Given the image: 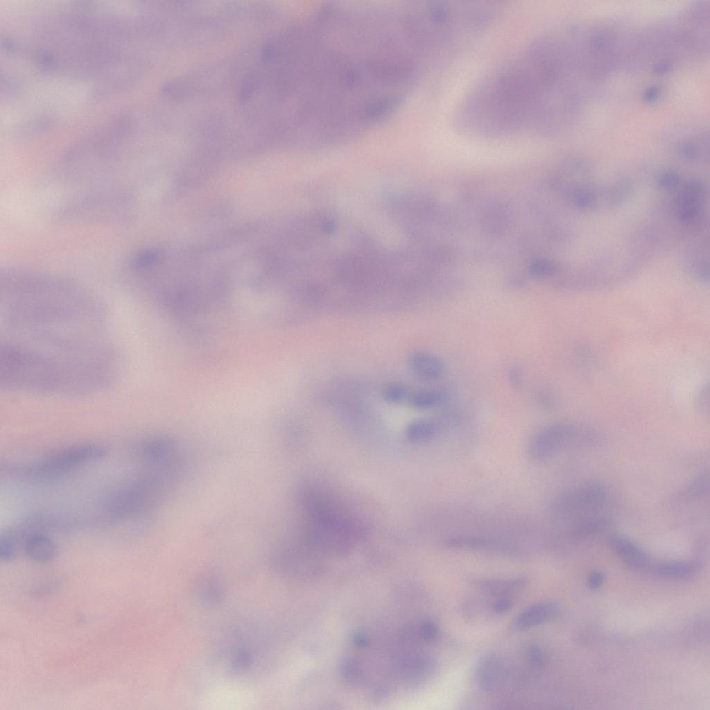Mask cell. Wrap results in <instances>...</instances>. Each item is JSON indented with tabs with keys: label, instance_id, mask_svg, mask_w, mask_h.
<instances>
[{
	"label": "cell",
	"instance_id": "1",
	"mask_svg": "<svg viewBox=\"0 0 710 710\" xmlns=\"http://www.w3.org/2000/svg\"><path fill=\"white\" fill-rule=\"evenodd\" d=\"M1 288L7 322L17 333L58 350L92 345L98 314L91 297L76 284L53 275L6 270Z\"/></svg>",
	"mask_w": 710,
	"mask_h": 710
},
{
	"label": "cell",
	"instance_id": "2",
	"mask_svg": "<svg viewBox=\"0 0 710 710\" xmlns=\"http://www.w3.org/2000/svg\"><path fill=\"white\" fill-rule=\"evenodd\" d=\"M1 355V383L6 387L78 392L93 389L107 378L103 363L92 353L56 354L6 343Z\"/></svg>",
	"mask_w": 710,
	"mask_h": 710
},
{
	"label": "cell",
	"instance_id": "3",
	"mask_svg": "<svg viewBox=\"0 0 710 710\" xmlns=\"http://www.w3.org/2000/svg\"><path fill=\"white\" fill-rule=\"evenodd\" d=\"M174 484L163 474L146 471L138 478L112 492L105 502V512L114 520L145 512L159 504Z\"/></svg>",
	"mask_w": 710,
	"mask_h": 710
},
{
	"label": "cell",
	"instance_id": "4",
	"mask_svg": "<svg viewBox=\"0 0 710 710\" xmlns=\"http://www.w3.org/2000/svg\"><path fill=\"white\" fill-rule=\"evenodd\" d=\"M107 449L93 442L76 443L55 449L35 462L38 474L44 480L61 478L93 461L105 457Z\"/></svg>",
	"mask_w": 710,
	"mask_h": 710
},
{
	"label": "cell",
	"instance_id": "5",
	"mask_svg": "<svg viewBox=\"0 0 710 710\" xmlns=\"http://www.w3.org/2000/svg\"><path fill=\"white\" fill-rule=\"evenodd\" d=\"M607 497V491L601 483L584 481L557 496L553 503V512L571 523L602 512Z\"/></svg>",
	"mask_w": 710,
	"mask_h": 710
},
{
	"label": "cell",
	"instance_id": "6",
	"mask_svg": "<svg viewBox=\"0 0 710 710\" xmlns=\"http://www.w3.org/2000/svg\"><path fill=\"white\" fill-rule=\"evenodd\" d=\"M132 452L146 469H162L183 466L180 445L168 436L145 438L135 445Z\"/></svg>",
	"mask_w": 710,
	"mask_h": 710
},
{
	"label": "cell",
	"instance_id": "7",
	"mask_svg": "<svg viewBox=\"0 0 710 710\" xmlns=\"http://www.w3.org/2000/svg\"><path fill=\"white\" fill-rule=\"evenodd\" d=\"M578 433L571 424L557 423L546 426L535 433L526 445L527 456L534 462H542L556 453Z\"/></svg>",
	"mask_w": 710,
	"mask_h": 710
},
{
	"label": "cell",
	"instance_id": "8",
	"mask_svg": "<svg viewBox=\"0 0 710 710\" xmlns=\"http://www.w3.org/2000/svg\"><path fill=\"white\" fill-rule=\"evenodd\" d=\"M445 547L458 550L490 552L503 555H514L518 549L513 544L488 537L461 535L446 538Z\"/></svg>",
	"mask_w": 710,
	"mask_h": 710
},
{
	"label": "cell",
	"instance_id": "9",
	"mask_svg": "<svg viewBox=\"0 0 710 710\" xmlns=\"http://www.w3.org/2000/svg\"><path fill=\"white\" fill-rule=\"evenodd\" d=\"M560 614V607L553 603L544 602L532 605L523 610L517 618L514 627L525 631L556 618Z\"/></svg>",
	"mask_w": 710,
	"mask_h": 710
},
{
	"label": "cell",
	"instance_id": "10",
	"mask_svg": "<svg viewBox=\"0 0 710 710\" xmlns=\"http://www.w3.org/2000/svg\"><path fill=\"white\" fill-rule=\"evenodd\" d=\"M611 548L624 563L633 569H643L648 564V558L644 551L627 537L611 534L607 537Z\"/></svg>",
	"mask_w": 710,
	"mask_h": 710
},
{
	"label": "cell",
	"instance_id": "11",
	"mask_svg": "<svg viewBox=\"0 0 710 710\" xmlns=\"http://www.w3.org/2000/svg\"><path fill=\"white\" fill-rule=\"evenodd\" d=\"M408 365L416 376L426 381L440 378L445 370L443 361L438 356L423 351L413 353L409 357Z\"/></svg>",
	"mask_w": 710,
	"mask_h": 710
},
{
	"label": "cell",
	"instance_id": "12",
	"mask_svg": "<svg viewBox=\"0 0 710 710\" xmlns=\"http://www.w3.org/2000/svg\"><path fill=\"white\" fill-rule=\"evenodd\" d=\"M679 195L677 202L679 218L685 223L693 221L701 209L704 187L698 181L689 182Z\"/></svg>",
	"mask_w": 710,
	"mask_h": 710
},
{
	"label": "cell",
	"instance_id": "13",
	"mask_svg": "<svg viewBox=\"0 0 710 710\" xmlns=\"http://www.w3.org/2000/svg\"><path fill=\"white\" fill-rule=\"evenodd\" d=\"M504 674L502 661L494 655H487L481 659L476 671L479 686L486 692L496 689L503 679Z\"/></svg>",
	"mask_w": 710,
	"mask_h": 710
},
{
	"label": "cell",
	"instance_id": "14",
	"mask_svg": "<svg viewBox=\"0 0 710 710\" xmlns=\"http://www.w3.org/2000/svg\"><path fill=\"white\" fill-rule=\"evenodd\" d=\"M611 524L612 519L600 512L570 523L568 533L572 539L581 540L602 532Z\"/></svg>",
	"mask_w": 710,
	"mask_h": 710
},
{
	"label": "cell",
	"instance_id": "15",
	"mask_svg": "<svg viewBox=\"0 0 710 710\" xmlns=\"http://www.w3.org/2000/svg\"><path fill=\"white\" fill-rule=\"evenodd\" d=\"M23 549L31 560L37 562L51 561L57 552L55 542L46 532H38L29 537Z\"/></svg>",
	"mask_w": 710,
	"mask_h": 710
},
{
	"label": "cell",
	"instance_id": "16",
	"mask_svg": "<svg viewBox=\"0 0 710 710\" xmlns=\"http://www.w3.org/2000/svg\"><path fill=\"white\" fill-rule=\"evenodd\" d=\"M697 571L696 566L687 562H667L656 567L657 573L664 578L684 580L693 577Z\"/></svg>",
	"mask_w": 710,
	"mask_h": 710
},
{
	"label": "cell",
	"instance_id": "17",
	"mask_svg": "<svg viewBox=\"0 0 710 710\" xmlns=\"http://www.w3.org/2000/svg\"><path fill=\"white\" fill-rule=\"evenodd\" d=\"M526 582L523 578L512 580H484L479 582L480 587L490 594L501 597H510V594L519 591Z\"/></svg>",
	"mask_w": 710,
	"mask_h": 710
},
{
	"label": "cell",
	"instance_id": "18",
	"mask_svg": "<svg viewBox=\"0 0 710 710\" xmlns=\"http://www.w3.org/2000/svg\"><path fill=\"white\" fill-rule=\"evenodd\" d=\"M436 426L427 419H419L407 427L406 434L410 440L422 443L431 440L436 433Z\"/></svg>",
	"mask_w": 710,
	"mask_h": 710
},
{
	"label": "cell",
	"instance_id": "19",
	"mask_svg": "<svg viewBox=\"0 0 710 710\" xmlns=\"http://www.w3.org/2000/svg\"><path fill=\"white\" fill-rule=\"evenodd\" d=\"M441 400L440 394L431 389L417 390L409 395L408 401L410 405L419 410H428L435 407Z\"/></svg>",
	"mask_w": 710,
	"mask_h": 710
},
{
	"label": "cell",
	"instance_id": "20",
	"mask_svg": "<svg viewBox=\"0 0 710 710\" xmlns=\"http://www.w3.org/2000/svg\"><path fill=\"white\" fill-rule=\"evenodd\" d=\"M707 473H702L695 477L686 487L684 496L690 500L705 497L709 494V480Z\"/></svg>",
	"mask_w": 710,
	"mask_h": 710
},
{
	"label": "cell",
	"instance_id": "21",
	"mask_svg": "<svg viewBox=\"0 0 710 710\" xmlns=\"http://www.w3.org/2000/svg\"><path fill=\"white\" fill-rule=\"evenodd\" d=\"M408 388L400 383H390L386 385L382 392L383 398L390 404H398L408 399Z\"/></svg>",
	"mask_w": 710,
	"mask_h": 710
},
{
	"label": "cell",
	"instance_id": "22",
	"mask_svg": "<svg viewBox=\"0 0 710 710\" xmlns=\"http://www.w3.org/2000/svg\"><path fill=\"white\" fill-rule=\"evenodd\" d=\"M658 184L664 189L675 188L680 182V177L673 172H665L659 175L657 180Z\"/></svg>",
	"mask_w": 710,
	"mask_h": 710
},
{
	"label": "cell",
	"instance_id": "23",
	"mask_svg": "<svg viewBox=\"0 0 710 710\" xmlns=\"http://www.w3.org/2000/svg\"><path fill=\"white\" fill-rule=\"evenodd\" d=\"M526 655L530 664L540 668L544 664L545 657L542 650L536 645H530L527 648Z\"/></svg>",
	"mask_w": 710,
	"mask_h": 710
},
{
	"label": "cell",
	"instance_id": "24",
	"mask_svg": "<svg viewBox=\"0 0 710 710\" xmlns=\"http://www.w3.org/2000/svg\"><path fill=\"white\" fill-rule=\"evenodd\" d=\"M535 397L539 404L546 408H553L555 405V397L548 390L542 388L537 390Z\"/></svg>",
	"mask_w": 710,
	"mask_h": 710
},
{
	"label": "cell",
	"instance_id": "25",
	"mask_svg": "<svg viewBox=\"0 0 710 710\" xmlns=\"http://www.w3.org/2000/svg\"><path fill=\"white\" fill-rule=\"evenodd\" d=\"M508 381L510 386L514 390H519L522 386V372L521 368L517 365H512L508 370Z\"/></svg>",
	"mask_w": 710,
	"mask_h": 710
},
{
	"label": "cell",
	"instance_id": "26",
	"mask_svg": "<svg viewBox=\"0 0 710 710\" xmlns=\"http://www.w3.org/2000/svg\"><path fill=\"white\" fill-rule=\"evenodd\" d=\"M512 607L510 597H501L496 599L492 605L494 612L501 614L509 611Z\"/></svg>",
	"mask_w": 710,
	"mask_h": 710
},
{
	"label": "cell",
	"instance_id": "27",
	"mask_svg": "<svg viewBox=\"0 0 710 710\" xmlns=\"http://www.w3.org/2000/svg\"><path fill=\"white\" fill-rule=\"evenodd\" d=\"M698 406L701 411L704 412L708 410L709 408V388L708 386H704L702 388L699 392L698 399Z\"/></svg>",
	"mask_w": 710,
	"mask_h": 710
},
{
	"label": "cell",
	"instance_id": "28",
	"mask_svg": "<svg viewBox=\"0 0 710 710\" xmlns=\"http://www.w3.org/2000/svg\"><path fill=\"white\" fill-rule=\"evenodd\" d=\"M604 576L603 573L598 571H594L591 572L588 577L589 586L592 589H598L601 587L603 583Z\"/></svg>",
	"mask_w": 710,
	"mask_h": 710
}]
</instances>
